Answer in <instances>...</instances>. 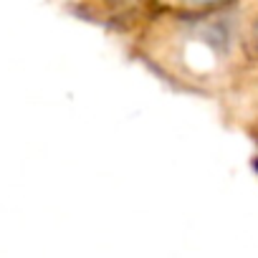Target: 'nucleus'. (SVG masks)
Segmentation results:
<instances>
[{
  "label": "nucleus",
  "mask_w": 258,
  "mask_h": 258,
  "mask_svg": "<svg viewBox=\"0 0 258 258\" xmlns=\"http://www.w3.org/2000/svg\"><path fill=\"white\" fill-rule=\"evenodd\" d=\"M121 48L175 94L218 101L248 61L243 0L218 8H160Z\"/></svg>",
  "instance_id": "1"
},
{
  "label": "nucleus",
  "mask_w": 258,
  "mask_h": 258,
  "mask_svg": "<svg viewBox=\"0 0 258 258\" xmlns=\"http://www.w3.org/2000/svg\"><path fill=\"white\" fill-rule=\"evenodd\" d=\"M162 6L157 0H69V11L126 43Z\"/></svg>",
  "instance_id": "2"
},
{
  "label": "nucleus",
  "mask_w": 258,
  "mask_h": 258,
  "mask_svg": "<svg viewBox=\"0 0 258 258\" xmlns=\"http://www.w3.org/2000/svg\"><path fill=\"white\" fill-rule=\"evenodd\" d=\"M220 121L233 132L258 140V61L248 58L230 89L218 99Z\"/></svg>",
  "instance_id": "3"
},
{
  "label": "nucleus",
  "mask_w": 258,
  "mask_h": 258,
  "mask_svg": "<svg viewBox=\"0 0 258 258\" xmlns=\"http://www.w3.org/2000/svg\"><path fill=\"white\" fill-rule=\"evenodd\" d=\"M243 43L248 58L258 61V0H243Z\"/></svg>",
  "instance_id": "4"
},
{
  "label": "nucleus",
  "mask_w": 258,
  "mask_h": 258,
  "mask_svg": "<svg viewBox=\"0 0 258 258\" xmlns=\"http://www.w3.org/2000/svg\"><path fill=\"white\" fill-rule=\"evenodd\" d=\"M162 8H218L230 6L235 0H157Z\"/></svg>",
  "instance_id": "5"
},
{
  "label": "nucleus",
  "mask_w": 258,
  "mask_h": 258,
  "mask_svg": "<svg viewBox=\"0 0 258 258\" xmlns=\"http://www.w3.org/2000/svg\"><path fill=\"white\" fill-rule=\"evenodd\" d=\"M253 147H255V152H253V167H255V172H258V140L253 142Z\"/></svg>",
  "instance_id": "6"
}]
</instances>
